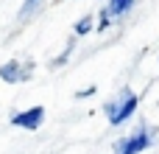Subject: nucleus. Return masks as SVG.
I'll use <instances>...</instances> for the list:
<instances>
[{"label":"nucleus","instance_id":"5","mask_svg":"<svg viewBox=\"0 0 159 154\" xmlns=\"http://www.w3.org/2000/svg\"><path fill=\"white\" fill-rule=\"evenodd\" d=\"M131 6H134V0H106L103 11H101V28H106L115 17H123Z\"/></svg>","mask_w":159,"mask_h":154},{"label":"nucleus","instance_id":"1","mask_svg":"<svg viewBox=\"0 0 159 154\" xmlns=\"http://www.w3.org/2000/svg\"><path fill=\"white\" fill-rule=\"evenodd\" d=\"M137 104H140V98H137V93H131V90H123L117 98H112V101H106V118H109V123L112 126H120V123H126L131 115H134V109H137Z\"/></svg>","mask_w":159,"mask_h":154},{"label":"nucleus","instance_id":"6","mask_svg":"<svg viewBox=\"0 0 159 154\" xmlns=\"http://www.w3.org/2000/svg\"><path fill=\"white\" fill-rule=\"evenodd\" d=\"M92 20H95L92 14H84V17H81L78 22H75V34H78V36H84V34H89V31L95 28V22H92Z\"/></svg>","mask_w":159,"mask_h":154},{"label":"nucleus","instance_id":"8","mask_svg":"<svg viewBox=\"0 0 159 154\" xmlns=\"http://www.w3.org/2000/svg\"><path fill=\"white\" fill-rule=\"evenodd\" d=\"M36 3H39V0H25V6L20 8V20H22V17H28V14L36 8Z\"/></svg>","mask_w":159,"mask_h":154},{"label":"nucleus","instance_id":"2","mask_svg":"<svg viewBox=\"0 0 159 154\" xmlns=\"http://www.w3.org/2000/svg\"><path fill=\"white\" fill-rule=\"evenodd\" d=\"M151 129L148 126H140L137 132H131L129 137H123L120 143H117V149H115V154H143L148 146H151Z\"/></svg>","mask_w":159,"mask_h":154},{"label":"nucleus","instance_id":"4","mask_svg":"<svg viewBox=\"0 0 159 154\" xmlns=\"http://www.w3.org/2000/svg\"><path fill=\"white\" fill-rule=\"evenodd\" d=\"M31 73H34V67L31 65H25L22 67V62H6V65H0V79L6 81V84H20V81H25V79H31Z\"/></svg>","mask_w":159,"mask_h":154},{"label":"nucleus","instance_id":"9","mask_svg":"<svg viewBox=\"0 0 159 154\" xmlns=\"http://www.w3.org/2000/svg\"><path fill=\"white\" fill-rule=\"evenodd\" d=\"M95 93H98V87H95V84H89L87 90H81V93H78V98H87V95H95Z\"/></svg>","mask_w":159,"mask_h":154},{"label":"nucleus","instance_id":"7","mask_svg":"<svg viewBox=\"0 0 159 154\" xmlns=\"http://www.w3.org/2000/svg\"><path fill=\"white\" fill-rule=\"evenodd\" d=\"M73 48H75V42L70 39V42H67V48L61 51V56H59V59H53V67H59V65H61V62H64V59H67V56L73 53Z\"/></svg>","mask_w":159,"mask_h":154},{"label":"nucleus","instance_id":"3","mask_svg":"<svg viewBox=\"0 0 159 154\" xmlns=\"http://www.w3.org/2000/svg\"><path fill=\"white\" fill-rule=\"evenodd\" d=\"M45 121V107H31V109H22V112H14L11 115V123L14 126H22L28 132H36Z\"/></svg>","mask_w":159,"mask_h":154}]
</instances>
